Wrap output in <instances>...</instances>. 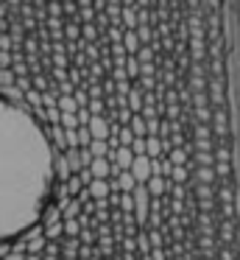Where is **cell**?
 <instances>
[{"label": "cell", "instance_id": "cell-1", "mask_svg": "<svg viewBox=\"0 0 240 260\" xmlns=\"http://www.w3.org/2000/svg\"><path fill=\"white\" fill-rule=\"evenodd\" d=\"M56 179V154L25 107L0 95V243L25 235L42 218Z\"/></svg>", "mask_w": 240, "mask_h": 260}]
</instances>
